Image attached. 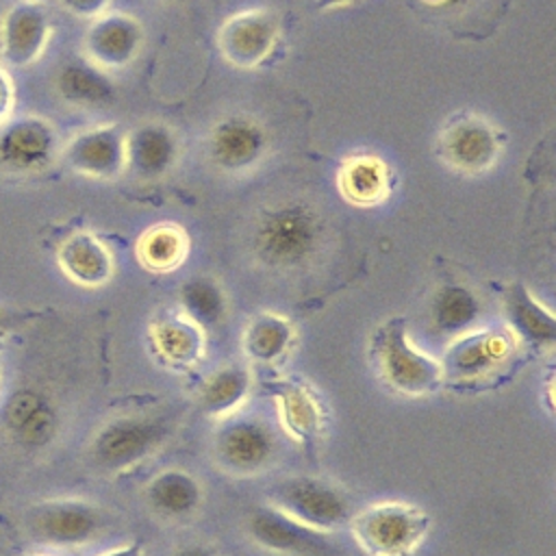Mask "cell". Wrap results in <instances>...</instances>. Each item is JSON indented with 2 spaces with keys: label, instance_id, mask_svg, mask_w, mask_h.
I'll use <instances>...</instances> for the list:
<instances>
[{
  "label": "cell",
  "instance_id": "obj_1",
  "mask_svg": "<svg viewBox=\"0 0 556 556\" xmlns=\"http://www.w3.org/2000/svg\"><path fill=\"white\" fill-rule=\"evenodd\" d=\"M324 222L319 213L302 202L287 200L265 206L250 235L254 258L278 271H291L308 265L321 248Z\"/></svg>",
  "mask_w": 556,
  "mask_h": 556
},
{
  "label": "cell",
  "instance_id": "obj_2",
  "mask_svg": "<svg viewBox=\"0 0 556 556\" xmlns=\"http://www.w3.org/2000/svg\"><path fill=\"white\" fill-rule=\"evenodd\" d=\"M165 413H135L109 419L87 445V463L100 473H122L154 454L172 434Z\"/></svg>",
  "mask_w": 556,
  "mask_h": 556
},
{
  "label": "cell",
  "instance_id": "obj_3",
  "mask_svg": "<svg viewBox=\"0 0 556 556\" xmlns=\"http://www.w3.org/2000/svg\"><path fill=\"white\" fill-rule=\"evenodd\" d=\"M371 354L380 378L402 395H428L445 380L441 363L413 345L404 319H389L374 332Z\"/></svg>",
  "mask_w": 556,
  "mask_h": 556
},
{
  "label": "cell",
  "instance_id": "obj_4",
  "mask_svg": "<svg viewBox=\"0 0 556 556\" xmlns=\"http://www.w3.org/2000/svg\"><path fill=\"white\" fill-rule=\"evenodd\" d=\"M350 530L369 556H408L428 534V515L406 502H378L352 515Z\"/></svg>",
  "mask_w": 556,
  "mask_h": 556
},
{
  "label": "cell",
  "instance_id": "obj_5",
  "mask_svg": "<svg viewBox=\"0 0 556 556\" xmlns=\"http://www.w3.org/2000/svg\"><path fill=\"white\" fill-rule=\"evenodd\" d=\"M111 519L85 500H46L26 508L24 526L33 541L48 547H80L96 541Z\"/></svg>",
  "mask_w": 556,
  "mask_h": 556
},
{
  "label": "cell",
  "instance_id": "obj_6",
  "mask_svg": "<svg viewBox=\"0 0 556 556\" xmlns=\"http://www.w3.org/2000/svg\"><path fill=\"white\" fill-rule=\"evenodd\" d=\"M269 500L274 508L321 532L343 528L352 519L348 493L313 476H291L276 482L269 489Z\"/></svg>",
  "mask_w": 556,
  "mask_h": 556
},
{
  "label": "cell",
  "instance_id": "obj_7",
  "mask_svg": "<svg viewBox=\"0 0 556 556\" xmlns=\"http://www.w3.org/2000/svg\"><path fill=\"white\" fill-rule=\"evenodd\" d=\"M274 428L256 417H224L213 437V456L217 465L237 476L263 471L276 456Z\"/></svg>",
  "mask_w": 556,
  "mask_h": 556
},
{
  "label": "cell",
  "instance_id": "obj_8",
  "mask_svg": "<svg viewBox=\"0 0 556 556\" xmlns=\"http://www.w3.org/2000/svg\"><path fill=\"white\" fill-rule=\"evenodd\" d=\"M280 39V20L269 9H248L230 15L217 30L224 59L239 70L258 67Z\"/></svg>",
  "mask_w": 556,
  "mask_h": 556
},
{
  "label": "cell",
  "instance_id": "obj_9",
  "mask_svg": "<svg viewBox=\"0 0 556 556\" xmlns=\"http://www.w3.org/2000/svg\"><path fill=\"white\" fill-rule=\"evenodd\" d=\"M54 126L37 115L0 124V167L11 174H37L59 156Z\"/></svg>",
  "mask_w": 556,
  "mask_h": 556
},
{
  "label": "cell",
  "instance_id": "obj_10",
  "mask_svg": "<svg viewBox=\"0 0 556 556\" xmlns=\"http://www.w3.org/2000/svg\"><path fill=\"white\" fill-rule=\"evenodd\" d=\"M502 152V135L491 122L478 115H458L450 119L439 135L441 159L463 172H486Z\"/></svg>",
  "mask_w": 556,
  "mask_h": 556
},
{
  "label": "cell",
  "instance_id": "obj_11",
  "mask_svg": "<svg viewBox=\"0 0 556 556\" xmlns=\"http://www.w3.org/2000/svg\"><path fill=\"white\" fill-rule=\"evenodd\" d=\"M248 536L282 556H332L328 532L315 530L274 506H261L245 519Z\"/></svg>",
  "mask_w": 556,
  "mask_h": 556
},
{
  "label": "cell",
  "instance_id": "obj_12",
  "mask_svg": "<svg viewBox=\"0 0 556 556\" xmlns=\"http://www.w3.org/2000/svg\"><path fill=\"white\" fill-rule=\"evenodd\" d=\"M517 345L519 341L508 330L463 332L454 337L445 352V358L441 363L443 376L458 382L484 378L500 369L510 358Z\"/></svg>",
  "mask_w": 556,
  "mask_h": 556
},
{
  "label": "cell",
  "instance_id": "obj_13",
  "mask_svg": "<svg viewBox=\"0 0 556 556\" xmlns=\"http://www.w3.org/2000/svg\"><path fill=\"white\" fill-rule=\"evenodd\" d=\"M65 165L87 178H117L126 169V135L115 124L74 135L61 150Z\"/></svg>",
  "mask_w": 556,
  "mask_h": 556
},
{
  "label": "cell",
  "instance_id": "obj_14",
  "mask_svg": "<svg viewBox=\"0 0 556 556\" xmlns=\"http://www.w3.org/2000/svg\"><path fill=\"white\" fill-rule=\"evenodd\" d=\"M143 46V26L126 13H100L83 37L85 59L100 70H119L137 59Z\"/></svg>",
  "mask_w": 556,
  "mask_h": 556
},
{
  "label": "cell",
  "instance_id": "obj_15",
  "mask_svg": "<svg viewBox=\"0 0 556 556\" xmlns=\"http://www.w3.org/2000/svg\"><path fill=\"white\" fill-rule=\"evenodd\" d=\"M267 150L265 128L248 115H228L219 119L206 139V152L215 167L228 174L252 169Z\"/></svg>",
  "mask_w": 556,
  "mask_h": 556
},
{
  "label": "cell",
  "instance_id": "obj_16",
  "mask_svg": "<svg viewBox=\"0 0 556 556\" xmlns=\"http://www.w3.org/2000/svg\"><path fill=\"white\" fill-rule=\"evenodd\" d=\"M50 39V17L43 4L22 0L13 4L2 22L4 67H24L35 63Z\"/></svg>",
  "mask_w": 556,
  "mask_h": 556
},
{
  "label": "cell",
  "instance_id": "obj_17",
  "mask_svg": "<svg viewBox=\"0 0 556 556\" xmlns=\"http://www.w3.org/2000/svg\"><path fill=\"white\" fill-rule=\"evenodd\" d=\"M7 434L26 450L46 447L59 430V415L54 406L37 391H17L4 406Z\"/></svg>",
  "mask_w": 556,
  "mask_h": 556
},
{
  "label": "cell",
  "instance_id": "obj_18",
  "mask_svg": "<svg viewBox=\"0 0 556 556\" xmlns=\"http://www.w3.org/2000/svg\"><path fill=\"white\" fill-rule=\"evenodd\" d=\"M56 263L72 282L83 287H102L113 276L111 250L89 230L65 237L56 250Z\"/></svg>",
  "mask_w": 556,
  "mask_h": 556
},
{
  "label": "cell",
  "instance_id": "obj_19",
  "mask_svg": "<svg viewBox=\"0 0 556 556\" xmlns=\"http://www.w3.org/2000/svg\"><path fill=\"white\" fill-rule=\"evenodd\" d=\"M178 159V141L172 128L148 122L126 135V169L139 178L165 176Z\"/></svg>",
  "mask_w": 556,
  "mask_h": 556
},
{
  "label": "cell",
  "instance_id": "obj_20",
  "mask_svg": "<svg viewBox=\"0 0 556 556\" xmlns=\"http://www.w3.org/2000/svg\"><path fill=\"white\" fill-rule=\"evenodd\" d=\"M504 317L508 332L521 343L552 350L556 341V317L526 285L513 282L504 293Z\"/></svg>",
  "mask_w": 556,
  "mask_h": 556
},
{
  "label": "cell",
  "instance_id": "obj_21",
  "mask_svg": "<svg viewBox=\"0 0 556 556\" xmlns=\"http://www.w3.org/2000/svg\"><path fill=\"white\" fill-rule=\"evenodd\" d=\"M152 343L159 356L176 367H193L206 348L204 328L182 313H161L152 324Z\"/></svg>",
  "mask_w": 556,
  "mask_h": 556
},
{
  "label": "cell",
  "instance_id": "obj_22",
  "mask_svg": "<svg viewBox=\"0 0 556 556\" xmlns=\"http://www.w3.org/2000/svg\"><path fill=\"white\" fill-rule=\"evenodd\" d=\"M146 500L161 519L182 521L200 508L202 486L185 469H165L148 482Z\"/></svg>",
  "mask_w": 556,
  "mask_h": 556
},
{
  "label": "cell",
  "instance_id": "obj_23",
  "mask_svg": "<svg viewBox=\"0 0 556 556\" xmlns=\"http://www.w3.org/2000/svg\"><path fill=\"white\" fill-rule=\"evenodd\" d=\"M54 87L63 102L83 109L104 106L115 96V85L109 72L100 70L87 59H74L63 63L56 72Z\"/></svg>",
  "mask_w": 556,
  "mask_h": 556
},
{
  "label": "cell",
  "instance_id": "obj_24",
  "mask_svg": "<svg viewBox=\"0 0 556 556\" xmlns=\"http://www.w3.org/2000/svg\"><path fill=\"white\" fill-rule=\"evenodd\" d=\"M276 402L285 430L302 443H313L324 430V408L313 389L298 380L276 387Z\"/></svg>",
  "mask_w": 556,
  "mask_h": 556
},
{
  "label": "cell",
  "instance_id": "obj_25",
  "mask_svg": "<svg viewBox=\"0 0 556 556\" xmlns=\"http://www.w3.org/2000/svg\"><path fill=\"white\" fill-rule=\"evenodd\" d=\"M341 195L356 206H374L389 195L391 174L382 159L374 154L350 156L337 176Z\"/></svg>",
  "mask_w": 556,
  "mask_h": 556
},
{
  "label": "cell",
  "instance_id": "obj_26",
  "mask_svg": "<svg viewBox=\"0 0 556 556\" xmlns=\"http://www.w3.org/2000/svg\"><path fill=\"white\" fill-rule=\"evenodd\" d=\"M295 328L293 324L271 311H263L250 319L243 330V352L250 361L274 365L293 345Z\"/></svg>",
  "mask_w": 556,
  "mask_h": 556
},
{
  "label": "cell",
  "instance_id": "obj_27",
  "mask_svg": "<svg viewBox=\"0 0 556 556\" xmlns=\"http://www.w3.org/2000/svg\"><path fill=\"white\" fill-rule=\"evenodd\" d=\"M430 317L437 332L458 337L469 332L480 319V300L469 287L445 282L437 289L430 302Z\"/></svg>",
  "mask_w": 556,
  "mask_h": 556
},
{
  "label": "cell",
  "instance_id": "obj_28",
  "mask_svg": "<svg viewBox=\"0 0 556 556\" xmlns=\"http://www.w3.org/2000/svg\"><path fill=\"white\" fill-rule=\"evenodd\" d=\"M250 387L252 376L248 367L237 363L222 365L204 380L198 404L211 417H230L245 402Z\"/></svg>",
  "mask_w": 556,
  "mask_h": 556
},
{
  "label": "cell",
  "instance_id": "obj_29",
  "mask_svg": "<svg viewBox=\"0 0 556 556\" xmlns=\"http://www.w3.org/2000/svg\"><path fill=\"white\" fill-rule=\"evenodd\" d=\"M189 254V237L178 224H156L137 241L139 263L156 274L172 271L182 265Z\"/></svg>",
  "mask_w": 556,
  "mask_h": 556
},
{
  "label": "cell",
  "instance_id": "obj_30",
  "mask_svg": "<svg viewBox=\"0 0 556 556\" xmlns=\"http://www.w3.org/2000/svg\"><path fill=\"white\" fill-rule=\"evenodd\" d=\"M182 315L195 321L200 328L217 326L228 311V300L217 280L208 276H195L182 282L178 291Z\"/></svg>",
  "mask_w": 556,
  "mask_h": 556
},
{
  "label": "cell",
  "instance_id": "obj_31",
  "mask_svg": "<svg viewBox=\"0 0 556 556\" xmlns=\"http://www.w3.org/2000/svg\"><path fill=\"white\" fill-rule=\"evenodd\" d=\"M63 4V9H67L72 15L76 17H98L100 13H104L109 0H59Z\"/></svg>",
  "mask_w": 556,
  "mask_h": 556
},
{
  "label": "cell",
  "instance_id": "obj_32",
  "mask_svg": "<svg viewBox=\"0 0 556 556\" xmlns=\"http://www.w3.org/2000/svg\"><path fill=\"white\" fill-rule=\"evenodd\" d=\"M11 102H13V85L7 67L0 63V124L9 119L11 113Z\"/></svg>",
  "mask_w": 556,
  "mask_h": 556
},
{
  "label": "cell",
  "instance_id": "obj_33",
  "mask_svg": "<svg viewBox=\"0 0 556 556\" xmlns=\"http://www.w3.org/2000/svg\"><path fill=\"white\" fill-rule=\"evenodd\" d=\"M174 556H215V552L206 545H185Z\"/></svg>",
  "mask_w": 556,
  "mask_h": 556
},
{
  "label": "cell",
  "instance_id": "obj_34",
  "mask_svg": "<svg viewBox=\"0 0 556 556\" xmlns=\"http://www.w3.org/2000/svg\"><path fill=\"white\" fill-rule=\"evenodd\" d=\"M100 556H141V547H139L137 543H130V545H124V547L111 549V552L100 554Z\"/></svg>",
  "mask_w": 556,
  "mask_h": 556
},
{
  "label": "cell",
  "instance_id": "obj_35",
  "mask_svg": "<svg viewBox=\"0 0 556 556\" xmlns=\"http://www.w3.org/2000/svg\"><path fill=\"white\" fill-rule=\"evenodd\" d=\"M352 2H358V0H315V7L317 9H339V7H345Z\"/></svg>",
  "mask_w": 556,
  "mask_h": 556
},
{
  "label": "cell",
  "instance_id": "obj_36",
  "mask_svg": "<svg viewBox=\"0 0 556 556\" xmlns=\"http://www.w3.org/2000/svg\"><path fill=\"white\" fill-rule=\"evenodd\" d=\"M426 4H432V7H441V4H450L452 0H421Z\"/></svg>",
  "mask_w": 556,
  "mask_h": 556
},
{
  "label": "cell",
  "instance_id": "obj_37",
  "mask_svg": "<svg viewBox=\"0 0 556 556\" xmlns=\"http://www.w3.org/2000/svg\"><path fill=\"white\" fill-rule=\"evenodd\" d=\"M26 556H50V554H26Z\"/></svg>",
  "mask_w": 556,
  "mask_h": 556
},
{
  "label": "cell",
  "instance_id": "obj_38",
  "mask_svg": "<svg viewBox=\"0 0 556 556\" xmlns=\"http://www.w3.org/2000/svg\"><path fill=\"white\" fill-rule=\"evenodd\" d=\"M169 2H185V0H169Z\"/></svg>",
  "mask_w": 556,
  "mask_h": 556
}]
</instances>
